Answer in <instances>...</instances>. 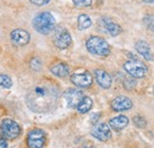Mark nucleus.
<instances>
[{
    "mask_svg": "<svg viewBox=\"0 0 154 148\" xmlns=\"http://www.w3.org/2000/svg\"><path fill=\"white\" fill-rule=\"evenodd\" d=\"M0 87L2 88H6V89H10L12 87V79L10 76L7 75H0Z\"/></svg>",
    "mask_w": 154,
    "mask_h": 148,
    "instance_id": "aec40b11",
    "label": "nucleus"
},
{
    "mask_svg": "<svg viewBox=\"0 0 154 148\" xmlns=\"http://www.w3.org/2000/svg\"><path fill=\"white\" fill-rule=\"evenodd\" d=\"M57 85L52 82H42L36 84L26 95V103L29 108L36 113H46L51 110L58 101Z\"/></svg>",
    "mask_w": 154,
    "mask_h": 148,
    "instance_id": "f257e3e1",
    "label": "nucleus"
},
{
    "mask_svg": "<svg viewBox=\"0 0 154 148\" xmlns=\"http://www.w3.org/2000/svg\"><path fill=\"white\" fill-rule=\"evenodd\" d=\"M70 79L78 88H88L93 84V76L88 71L72 74L70 76Z\"/></svg>",
    "mask_w": 154,
    "mask_h": 148,
    "instance_id": "6e6552de",
    "label": "nucleus"
},
{
    "mask_svg": "<svg viewBox=\"0 0 154 148\" xmlns=\"http://www.w3.org/2000/svg\"><path fill=\"white\" fill-rule=\"evenodd\" d=\"M77 7H88L93 4V0H72Z\"/></svg>",
    "mask_w": 154,
    "mask_h": 148,
    "instance_id": "5701e85b",
    "label": "nucleus"
},
{
    "mask_svg": "<svg viewBox=\"0 0 154 148\" xmlns=\"http://www.w3.org/2000/svg\"><path fill=\"white\" fill-rule=\"evenodd\" d=\"M50 71L55 76L63 78V77H66L69 75L70 69H69L68 64H65V63H57V64H55V65H52L50 68Z\"/></svg>",
    "mask_w": 154,
    "mask_h": 148,
    "instance_id": "f3484780",
    "label": "nucleus"
},
{
    "mask_svg": "<svg viewBox=\"0 0 154 148\" xmlns=\"http://www.w3.org/2000/svg\"><path fill=\"white\" fill-rule=\"evenodd\" d=\"M77 25L79 30H87L91 26V18L88 14H81L77 19Z\"/></svg>",
    "mask_w": 154,
    "mask_h": 148,
    "instance_id": "6ab92c4d",
    "label": "nucleus"
},
{
    "mask_svg": "<svg viewBox=\"0 0 154 148\" xmlns=\"http://www.w3.org/2000/svg\"><path fill=\"white\" fill-rule=\"evenodd\" d=\"M94 77L96 79L97 84L103 88V89H108L112 87V76L104 70L97 69L94 71Z\"/></svg>",
    "mask_w": 154,
    "mask_h": 148,
    "instance_id": "ddd939ff",
    "label": "nucleus"
},
{
    "mask_svg": "<svg viewBox=\"0 0 154 148\" xmlns=\"http://www.w3.org/2000/svg\"><path fill=\"white\" fill-rule=\"evenodd\" d=\"M71 35L69 33V31L64 27H57L55 29V33H54V44L56 45L59 50H64L68 49L71 45Z\"/></svg>",
    "mask_w": 154,
    "mask_h": 148,
    "instance_id": "423d86ee",
    "label": "nucleus"
},
{
    "mask_svg": "<svg viewBox=\"0 0 154 148\" xmlns=\"http://www.w3.org/2000/svg\"><path fill=\"white\" fill-rule=\"evenodd\" d=\"M32 26L40 35H49L55 30L56 19L50 12H40L33 18Z\"/></svg>",
    "mask_w": 154,
    "mask_h": 148,
    "instance_id": "f03ea898",
    "label": "nucleus"
},
{
    "mask_svg": "<svg viewBox=\"0 0 154 148\" xmlns=\"http://www.w3.org/2000/svg\"><path fill=\"white\" fill-rule=\"evenodd\" d=\"M45 141L46 136L42 129H32L27 134V146L30 148H43Z\"/></svg>",
    "mask_w": 154,
    "mask_h": 148,
    "instance_id": "0eeeda50",
    "label": "nucleus"
},
{
    "mask_svg": "<svg viewBox=\"0 0 154 148\" xmlns=\"http://www.w3.org/2000/svg\"><path fill=\"white\" fill-rule=\"evenodd\" d=\"M123 84H125V88L127 89V90H132L133 88L135 87V81H134V77H132V76H129L125 82H123Z\"/></svg>",
    "mask_w": 154,
    "mask_h": 148,
    "instance_id": "4be33fe9",
    "label": "nucleus"
},
{
    "mask_svg": "<svg viewBox=\"0 0 154 148\" xmlns=\"http://www.w3.org/2000/svg\"><path fill=\"white\" fill-rule=\"evenodd\" d=\"M135 50L139 52V55H141L145 59H148V60H153L154 55L151 50V46L148 45V43L143 42V40H139L136 44H135Z\"/></svg>",
    "mask_w": 154,
    "mask_h": 148,
    "instance_id": "4468645a",
    "label": "nucleus"
},
{
    "mask_svg": "<svg viewBox=\"0 0 154 148\" xmlns=\"http://www.w3.org/2000/svg\"><path fill=\"white\" fill-rule=\"evenodd\" d=\"M31 68H32L33 70H36V71H39V70H40V68H42V62H40V59H39L38 57H35V58L31 60Z\"/></svg>",
    "mask_w": 154,
    "mask_h": 148,
    "instance_id": "b1692460",
    "label": "nucleus"
},
{
    "mask_svg": "<svg viewBox=\"0 0 154 148\" xmlns=\"http://www.w3.org/2000/svg\"><path fill=\"white\" fill-rule=\"evenodd\" d=\"M0 148H8V145H7L6 140L2 139V137H0Z\"/></svg>",
    "mask_w": 154,
    "mask_h": 148,
    "instance_id": "a878e982",
    "label": "nucleus"
},
{
    "mask_svg": "<svg viewBox=\"0 0 154 148\" xmlns=\"http://www.w3.org/2000/svg\"><path fill=\"white\" fill-rule=\"evenodd\" d=\"M64 98L70 108H77V106L84 98V95L78 89H69L64 93Z\"/></svg>",
    "mask_w": 154,
    "mask_h": 148,
    "instance_id": "9b49d317",
    "label": "nucleus"
},
{
    "mask_svg": "<svg viewBox=\"0 0 154 148\" xmlns=\"http://www.w3.org/2000/svg\"><path fill=\"white\" fill-rule=\"evenodd\" d=\"M93 108V100L88 96H84V98L81 101V103L77 106V111L79 114H85Z\"/></svg>",
    "mask_w": 154,
    "mask_h": 148,
    "instance_id": "a211bd4d",
    "label": "nucleus"
},
{
    "mask_svg": "<svg viewBox=\"0 0 154 148\" xmlns=\"http://www.w3.org/2000/svg\"><path fill=\"white\" fill-rule=\"evenodd\" d=\"M129 123V120L128 117L123 116V115H119L116 117H113L110 121H109V126L115 130H121L123 128H126Z\"/></svg>",
    "mask_w": 154,
    "mask_h": 148,
    "instance_id": "dca6fc26",
    "label": "nucleus"
},
{
    "mask_svg": "<svg viewBox=\"0 0 154 148\" xmlns=\"http://www.w3.org/2000/svg\"><path fill=\"white\" fill-rule=\"evenodd\" d=\"M133 122H134V125L136 127H139V128H145L146 127V120L142 117V116H135L134 119H133Z\"/></svg>",
    "mask_w": 154,
    "mask_h": 148,
    "instance_id": "412c9836",
    "label": "nucleus"
},
{
    "mask_svg": "<svg viewBox=\"0 0 154 148\" xmlns=\"http://www.w3.org/2000/svg\"><path fill=\"white\" fill-rule=\"evenodd\" d=\"M20 131H21V128L16 121L11 119H5L1 121L0 133L4 136V139H7V140L17 139L20 135Z\"/></svg>",
    "mask_w": 154,
    "mask_h": 148,
    "instance_id": "39448f33",
    "label": "nucleus"
},
{
    "mask_svg": "<svg viewBox=\"0 0 154 148\" xmlns=\"http://www.w3.org/2000/svg\"><path fill=\"white\" fill-rule=\"evenodd\" d=\"M112 109L115 111H126L129 110L133 107V102L129 97L126 96H116L110 103Z\"/></svg>",
    "mask_w": 154,
    "mask_h": 148,
    "instance_id": "f8f14e48",
    "label": "nucleus"
},
{
    "mask_svg": "<svg viewBox=\"0 0 154 148\" xmlns=\"http://www.w3.org/2000/svg\"><path fill=\"white\" fill-rule=\"evenodd\" d=\"M123 69L126 70V72L129 76H132L134 78H143L148 72L147 65L143 62H141L139 59H135V58L126 62L123 64Z\"/></svg>",
    "mask_w": 154,
    "mask_h": 148,
    "instance_id": "20e7f679",
    "label": "nucleus"
},
{
    "mask_svg": "<svg viewBox=\"0 0 154 148\" xmlns=\"http://www.w3.org/2000/svg\"><path fill=\"white\" fill-rule=\"evenodd\" d=\"M91 135L100 141H108L112 136L110 126L107 123H96L91 129Z\"/></svg>",
    "mask_w": 154,
    "mask_h": 148,
    "instance_id": "1a4fd4ad",
    "label": "nucleus"
},
{
    "mask_svg": "<svg viewBox=\"0 0 154 148\" xmlns=\"http://www.w3.org/2000/svg\"><path fill=\"white\" fill-rule=\"evenodd\" d=\"M87 50L94 56L104 58L110 55V46L107 43V40H104L103 38L97 37V36H91L88 38L87 43H85Z\"/></svg>",
    "mask_w": 154,
    "mask_h": 148,
    "instance_id": "7ed1b4c3",
    "label": "nucleus"
},
{
    "mask_svg": "<svg viewBox=\"0 0 154 148\" xmlns=\"http://www.w3.org/2000/svg\"><path fill=\"white\" fill-rule=\"evenodd\" d=\"M33 5H37V6H44V5H48L51 0H30Z\"/></svg>",
    "mask_w": 154,
    "mask_h": 148,
    "instance_id": "393cba45",
    "label": "nucleus"
},
{
    "mask_svg": "<svg viewBox=\"0 0 154 148\" xmlns=\"http://www.w3.org/2000/svg\"><path fill=\"white\" fill-rule=\"evenodd\" d=\"M11 42L16 46H24L30 42V33L23 29H16L11 32Z\"/></svg>",
    "mask_w": 154,
    "mask_h": 148,
    "instance_id": "9d476101",
    "label": "nucleus"
},
{
    "mask_svg": "<svg viewBox=\"0 0 154 148\" xmlns=\"http://www.w3.org/2000/svg\"><path fill=\"white\" fill-rule=\"evenodd\" d=\"M143 2H147V4H153L154 5V0H142Z\"/></svg>",
    "mask_w": 154,
    "mask_h": 148,
    "instance_id": "bb28decb",
    "label": "nucleus"
},
{
    "mask_svg": "<svg viewBox=\"0 0 154 148\" xmlns=\"http://www.w3.org/2000/svg\"><path fill=\"white\" fill-rule=\"evenodd\" d=\"M102 23H103V26H104L106 31H107V32H108L110 36H113V37H116V36H119V35L122 32V29H121V26H120L119 24L114 23L113 20H110V19L103 18Z\"/></svg>",
    "mask_w": 154,
    "mask_h": 148,
    "instance_id": "2eb2a0df",
    "label": "nucleus"
}]
</instances>
